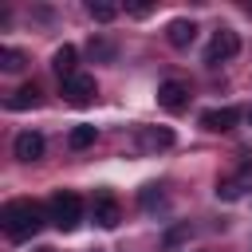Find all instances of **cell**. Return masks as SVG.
I'll use <instances>...</instances> for the list:
<instances>
[{"mask_svg":"<svg viewBox=\"0 0 252 252\" xmlns=\"http://www.w3.org/2000/svg\"><path fill=\"white\" fill-rule=\"evenodd\" d=\"M43 209L35 201H8L0 209V224H4V236L8 240H32L39 228H43Z\"/></svg>","mask_w":252,"mask_h":252,"instance_id":"cell-1","label":"cell"},{"mask_svg":"<svg viewBox=\"0 0 252 252\" xmlns=\"http://www.w3.org/2000/svg\"><path fill=\"white\" fill-rule=\"evenodd\" d=\"M79 217H83V201H79L71 189H59V193H51V201H47V220H51L55 228L71 232V228L79 224Z\"/></svg>","mask_w":252,"mask_h":252,"instance_id":"cell-2","label":"cell"},{"mask_svg":"<svg viewBox=\"0 0 252 252\" xmlns=\"http://www.w3.org/2000/svg\"><path fill=\"white\" fill-rule=\"evenodd\" d=\"M236 51H240V35H236L232 28H220V32L209 39V47H205V63H209V67H217V63H228Z\"/></svg>","mask_w":252,"mask_h":252,"instance_id":"cell-3","label":"cell"},{"mask_svg":"<svg viewBox=\"0 0 252 252\" xmlns=\"http://www.w3.org/2000/svg\"><path fill=\"white\" fill-rule=\"evenodd\" d=\"M94 94H98V83H94V75H87V71H79V75H71V79L63 83V102H71V106H91Z\"/></svg>","mask_w":252,"mask_h":252,"instance_id":"cell-4","label":"cell"},{"mask_svg":"<svg viewBox=\"0 0 252 252\" xmlns=\"http://www.w3.org/2000/svg\"><path fill=\"white\" fill-rule=\"evenodd\" d=\"M158 106L169 110V114H181V110L189 106V83H181V79H165V83L158 87Z\"/></svg>","mask_w":252,"mask_h":252,"instance_id":"cell-5","label":"cell"},{"mask_svg":"<svg viewBox=\"0 0 252 252\" xmlns=\"http://www.w3.org/2000/svg\"><path fill=\"white\" fill-rule=\"evenodd\" d=\"M91 217H94V224L98 228H114L118 220H122V209H118V201H114V193H98L94 197V205H91Z\"/></svg>","mask_w":252,"mask_h":252,"instance_id":"cell-6","label":"cell"},{"mask_svg":"<svg viewBox=\"0 0 252 252\" xmlns=\"http://www.w3.org/2000/svg\"><path fill=\"white\" fill-rule=\"evenodd\" d=\"M12 154H16L20 161H39V158H43V134H35V130H20L16 142H12Z\"/></svg>","mask_w":252,"mask_h":252,"instance_id":"cell-7","label":"cell"},{"mask_svg":"<svg viewBox=\"0 0 252 252\" xmlns=\"http://www.w3.org/2000/svg\"><path fill=\"white\" fill-rule=\"evenodd\" d=\"M236 122H240V110H232V106H213V110L201 114V126H205V130H217V134L232 130Z\"/></svg>","mask_w":252,"mask_h":252,"instance_id":"cell-8","label":"cell"},{"mask_svg":"<svg viewBox=\"0 0 252 252\" xmlns=\"http://www.w3.org/2000/svg\"><path fill=\"white\" fill-rule=\"evenodd\" d=\"M39 102H43V94H39L35 83H24V87H16V91L4 98L8 110H32V106H39Z\"/></svg>","mask_w":252,"mask_h":252,"instance_id":"cell-9","label":"cell"},{"mask_svg":"<svg viewBox=\"0 0 252 252\" xmlns=\"http://www.w3.org/2000/svg\"><path fill=\"white\" fill-rule=\"evenodd\" d=\"M138 146L142 150H165V146H173V130L169 126H142L138 130Z\"/></svg>","mask_w":252,"mask_h":252,"instance_id":"cell-10","label":"cell"},{"mask_svg":"<svg viewBox=\"0 0 252 252\" xmlns=\"http://www.w3.org/2000/svg\"><path fill=\"white\" fill-rule=\"evenodd\" d=\"M75 59H79V51H75L71 43H63V47H55V55H51V71L67 83L71 75H79V71H75Z\"/></svg>","mask_w":252,"mask_h":252,"instance_id":"cell-11","label":"cell"},{"mask_svg":"<svg viewBox=\"0 0 252 252\" xmlns=\"http://www.w3.org/2000/svg\"><path fill=\"white\" fill-rule=\"evenodd\" d=\"M165 39H169V47H189L197 39V24L193 20H173L165 28Z\"/></svg>","mask_w":252,"mask_h":252,"instance_id":"cell-12","label":"cell"},{"mask_svg":"<svg viewBox=\"0 0 252 252\" xmlns=\"http://www.w3.org/2000/svg\"><path fill=\"white\" fill-rule=\"evenodd\" d=\"M118 12H122V8H118L114 0H91V4H87V16H91V20H98V24H110Z\"/></svg>","mask_w":252,"mask_h":252,"instance_id":"cell-13","label":"cell"},{"mask_svg":"<svg viewBox=\"0 0 252 252\" xmlns=\"http://www.w3.org/2000/svg\"><path fill=\"white\" fill-rule=\"evenodd\" d=\"M94 138H98V130H94V126H71L67 146H71V150H87V146H94Z\"/></svg>","mask_w":252,"mask_h":252,"instance_id":"cell-14","label":"cell"},{"mask_svg":"<svg viewBox=\"0 0 252 252\" xmlns=\"http://www.w3.org/2000/svg\"><path fill=\"white\" fill-rule=\"evenodd\" d=\"M24 63H28V55L20 47H0V67L4 71H24Z\"/></svg>","mask_w":252,"mask_h":252,"instance_id":"cell-15","label":"cell"},{"mask_svg":"<svg viewBox=\"0 0 252 252\" xmlns=\"http://www.w3.org/2000/svg\"><path fill=\"white\" fill-rule=\"evenodd\" d=\"M161 205H165L161 185H146V189H142V209H146V213H154V209H161Z\"/></svg>","mask_w":252,"mask_h":252,"instance_id":"cell-16","label":"cell"},{"mask_svg":"<svg viewBox=\"0 0 252 252\" xmlns=\"http://www.w3.org/2000/svg\"><path fill=\"white\" fill-rule=\"evenodd\" d=\"M217 197H220V201H240L244 193H240V185H236L232 177H220V181H217Z\"/></svg>","mask_w":252,"mask_h":252,"instance_id":"cell-17","label":"cell"},{"mask_svg":"<svg viewBox=\"0 0 252 252\" xmlns=\"http://www.w3.org/2000/svg\"><path fill=\"white\" fill-rule=\"evenodd\" d=\"M232 181L240 185V193H248V189H252V158H244V161H240V169L232 173Z\"/></svg>","mask_w":252,"mask_h":252,"instance_id":"cell-18","label":"cell"},{"mask_svg":"<svg viewBox=\"0 0 252 252\" xmlns=\"http://www.w3.org/2000/svg\"><path fill=\"white\" fill-rule=\"evenodd\" d=\"M126 12H130V16H134V20H146V16H150V12H154V8H150V4H130V8H126Z\"/></svg>","mask_w":252,"mask_h":252,"instance_id":"cell-19","label":"cell"},{"mask_svg":"<svg viewBox=\"0 0 252 252\" xmlns=\"http://www.w3.org/2000/svg\"><path fill=\"white\" fill-rule=\"evenodd\" d=\"M91 55L106 59V55H110V43H102V39H91Z\"/></svg>","mask_w":252,"mask_h":252,"instance_id":"cell-20","label":"cell"},{"mask_svg":"<svg viewBox=\"0 0 252 252\" xmlns=\"http://www.w3.org/2000/svg\"><path fill=\"white\" fill-rule=\"evenodd\" d=\"M244 118H248V126H252V106H248V110H244Z\"/></svg>","mask_w":252,"mask_h":252,"instance_id":"cell-21","label":"cell"},{"mask_svg":"<svg viewBox=\"0 0 252 252\" xmlns=\"http://www.w3.org/2000/svg\"><path fill=\"white\" fill-rule=\"evenodd\" d=\"M35 252H55V248H35Z\"/></svg>","mask_w":252,"mask_h":252,"instance_id":"cell-22","label":"cell"}]
</instances>
